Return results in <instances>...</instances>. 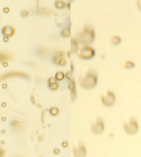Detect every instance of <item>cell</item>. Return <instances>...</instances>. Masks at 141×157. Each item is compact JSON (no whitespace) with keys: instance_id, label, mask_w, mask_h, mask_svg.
Segmentation results:
<instances>
[{"instance_id":"obj_16","label":"cell","mask_w":141,"mask_h":157,"mask_svg":"<svg viewBox=\"0 0 141 157\" xmlns=\"http://www.w3.org/2000/svg\"><path fill=\"white\" fill-rule=\"evenodd\" d=\"M134 67H135V64L133 62H131V61L126 62L125 65V68H126V69H131Z\"/></svg>"},{"instance_id":"obj_27","label":"cell","mask_w":141,"mask_h":157,"mask_svg":"<svg viewBox=\"0 0 141 157\" xmlns=\"http://www.w3.org/2000/svg\"><path fill=\"white\" fill-rule=\"evenodd\" d=\"M9 40V37H4V42H7Z\"/></svg>"},{"instance_id":"obj_25","label":"cell","mask_w":141,"mask_h":157,"mask_svg":"<svg viewBox=\"0 0 141 157\" xmlns=\"http://www.w3.org/2000/svg\"><path fill=\"white\" fill-rule=\"evenodd\" d=\"M137 5H138V9H139L140 11H141V0H140V1H138L137 2Z\"/></svg>"},{"instance_id":"obj_7","label":"cell","mask_w":141,"mask_h":157,"mask_svg":"<svg viewBox=\"0 0 141 157\" xmlns=\"http://www.w3.org/2000/svg\"><path fill=\"white\" fill-rule=\"evenodd\" d=\"M87 152L84 145L82 143H79L77 148L74 149V155L75 157H86Z\"/></svg>"},{"instance_id":"obj_26","label":"cell","mask_w":141,"mask_h":157,"mask_svg":"<svg viewBox=\"0 0 141 157\" xmlns=\"http://www.w3.org/2000/svg\"><path fill=\"white\" fill-rule=\"evenodd\" d=\"M4 12H9V8H5L4 9Z\"/></svg>"},{"instance_id":"obj_22","label":"cell","mask_w":141,"mask_h":157,"mask_svg":"<svg viewBox=\"0 0 141 157\" xmlns=\"http://www.w3.org/2000/svg\"><path fill=\"white\" fill-rule=\"evenodd\" d=\"M4 154H5V151L3 149L0 148V157H4Z\"/></svg>"},{"instance_id":"obj_8","label":"cell","mask_w":141,"mask_h":157,"mask_svg":"<svg viewBox=\"0 0 141 157\" xmlns=\"http://www.w3.org/2000/svg\"><path fill=\"white\" fill-rule=\"evenodd\" d=\"M12 77H22V78H27L28 75L26 74H25V73H21V72H11V73H6V74L5 75H3L2 76L0 77V80L6 79V78H12Z\"/></svg>"},{"instance_id":"obj_21","label":"cell","mask_w":141,"mask_h":157,"mask_svg":"<svg viewBox=\"0 0 141 157\" xmlns=\"http://www.w3.org/2000/svg\"><path fill=\"white\" fill-rule=\"evenodd\" d=\"M66 63H67V61H66V60H65V59H64V58H62L61 61H60V65L64 66V65H66Z\"/></svg>"},{"instance_id":"obj_13","label":"cell","mask_w":141,"mask_h":157,"mask_svg":"<svg viewBox=\"0 0 141 157\" xmlns=\"http://www.w3.org/2000/svg\"><path fill=\"white\" fill-rule=\"evenodd\" d=\"M55 6L56 7L57 9H63L65 7V4L63 2L61 1H57L55 2Z\"/></svg>"},{"instance_id":"obj_23","label":"cell","mask_w":141,"mask_h":157,"mask_svg":"<svg viewBox=\"0 0 141 157\" xmlns=\"http://www.w3.org/2000/svg\"><path fill=\"white\" fill-rule=\"evenodd\" d=\"M21 16H23V17H26V16H28V12H27V11H22V12H21Z\"/></svg>"},{"instance_id":"obj_10","label":"cell","mask_w":141,"mask_h":157,"mask_svg":"<svg viewBox=\"0 0 141 157\" xmlns=\"http://www.w3.org/2000/svg\"><path fill=\"white\" fill-rule=\"evenodd\" d=\"M69 89L70 90V92H71L72 99L74 100L75 98V96H76V93H75V84L74 80L70 81L69 84Z\"/></svg>"},{"instance_id":"obj_3","label":"cell","mask_w":141,"mask_h":157,"mask_svg":"<svg viewBox=\"0 0 141 157\" xmlns=\"http://www.w3.org/2000/svg\"><path fill=\"white\" fill-rule=\"evenodd\" d=\"M139 130V125L136 119L134 118H131L129 122L125 123L124 130L126 134L129 135H135L137 134Z\"/></svg>"},{"instance_id":"obj_5","label":"cell","mask_w":141,"mask_h":157,"mask_svg":"<svg viewBox=\"0 0 141 157\" xmlns=\"http://www.w3.org/2000/svg\"><path fill=\"white\" fill-rule=\"evenodd\" d=\"M95 54V50L91 47H84L80 50V56L82 59L89 60L94 57Z\"/></svg>"},{"instance_id":"obj_11","label":"cell","mask_w":141,"mask_h":157,"mask_svg":"<svg viewBox=\"0 0 141 157\" xmlns=\"http://www.w3.org/2000/svg\"><path fill=\"white\" fill-rule=\"evenodd\" d=\"M70 35V29L69 27H66L63 29L61 31H60V35L63 37H69Z\"/></svg>"},{"instance_id":"obj_15","label":"cell","mask_w":141,"mask_h":157,"mask_svg":"<svg viewBox=\"0 0 141 157\" xmlns=\"http://www.w3.org/2000/svg\"><path fill=\"white\" fill-rule=\"evenodd\" d=\"M64 78V74L61 72H57L56 74H55V79L56 80H62Z\"/></svg>"},{"instance_id":"obj_14","label":"cell","mask_w":141,"mask_h":157,"mask_svg":"<svg viewBox=\"0 0 141 157\" xmlns=\"http://www.w3.org/2000/svg\"><path fill=\"white\" fill-rule=\"evenodd\" d=\"M49 113H50V114L52 116H56L58 114L59 110L57 107H52L50 109Z\"/></svg>"},{"instance_id":"obj_9","label":"cell","mask_w":141,"mask_h":157,"mask_svg":"<svg viewBox=\"0 0 141 157\" xmlns=\"http://www.w3.org/2000/svg\"><path fill=\"white\" fill-rule=\"evenodd\" d=\"M15 33V29L13 27L11 26H6L3 27V29H2V34L4 35V37H12Z\"/></svg>"},{"instance_id":"obj_18","label":"cell","mask_w":141,"mask_h":157,"mask_svg":"<svg viewBox=\"0 0 141 157\" xmlns=\"http://www.w3.org/2000/svg\"><path fill=\"white\" fill-rule=\"evenodd\" d=\"M71 51L73 52H76L77 51V42L72 40L71 42Z\"/></svg>"},{"instance_id":"obj_1","label":"cell","mask_w":141,"mask_h":157,"mask_svg":"<svg viewBox=\"0 0 141 157\" xmlns=\"http://www.w3.org/2000/svg\"><path fill=\"white\" fill-rule=\"evenodd\" d=\"M98 82L97 75L94 73L89 72L87 74L83 77L80 81V85L83 88L87 89H91L95 87Z\"/></svg>"},{"instance_id":"obj_17","label":"cell","mask_w":141,"mask_h":157,"mask_svg":"<svg viewBox=\"0 0 141 157\" xmlns=\"http://www.w3.org/2000/svg\"><path fill=\"white\" fill-rule=\"evenodd\" d=\"M112 42L114 44H119L121 42V39H120V37H118V36H114L112 37Z\"/></svg>"},{"instance_id":"obj_24","label":"cell","mask_w":141,"mask_h":157,"mask_svg":"<svg viewBox=\"0 0 141 157\" xmlns=\"http://www.w3.org/2000/svg\"><path fill=\"white\" fill-rule=\"evenodd\" d=\"M66 77L67 78V79H70V78H71V73H70V72H67V73Z\"/></svg>"},{"instance_id":"obj_6","label":"cell","mask_w":141,"mask_h":157,"mask_svg":"<svg viewBox=\"0 0 141 157\" xmlns=\"http://www.w3.org/2000/svg\"><path fill=\"white\" fill-rule=\"evenodd\" d=\"M102 102L103 105L106 107H112V106L114 105L115 102V96L114 94V93L109 92L107 95L102 96Z\"/></svg>"},{"instance_id":"obj_19","label":"cell","mask_w":141,"mask_h":157,"mask_svg":"<svg viewBox=\"0 0 141 157\" xmlns=\"http://www.w3.org/2000/svg\"><path fill=\"white\" fill-rule=\"evenodd\" d=\"M59 85L57 83H54V84H51V85H49V88L51 90H56L57 88H58Z\"/></svg>"},{"instance_id":"obj_2","label":"cell","mask_w":141,"mask_h":157,"mask_svg":"<svg viewBox=\"0 0 141 157\" xmlns=\"http://www.w3.org/2000/svg\"><path fill=\"white\" fill-rule=\"evenodd\" d=\"M95 39V33L93 30L84 29L78 37V41L83 45L89 44L94 42Z\"/></svg>"},{"instance_id":"obj_20","label":"cell","mask_w":141,"mask_h":157,"mask_svg":"<svg viewBox=\"0 0 141 157\" xmlns=\"http://www.w3.org/2000/svg\"><path fill=\"white\" fill-rule=\"evenodd\" d=\"M54 83H56V79L55 78H50L49 79V84H54Z\"/></svg>"},{"instance_id":"obj_4","label":"cell","mask_w":141,"mask_h":157,"mask_svg":"<svg viewBox=\"0 0 141 157\" xmlns=\"http://www.w3.org/2000/svg\"><path fill=\"white\" fill-rule=\"evenodd\" d=\"M105 125L102 119L99 118L91 125V131L95 135H100L105 131Z\"/></svg>"},{"instance_id":"obj_12","label":"cell","mask_w":141,"mask_h":157,"mask_svg":"<svg viewBox=\"0 0 141 157\" xmlns=\"http://www.w3.org/2000/svg\"><path fill=\"white\" fill-rule=\"evenodd\" d=\"M61 60H62V58L60 57V55H55V56L53 57V58L52 62H53L54 64H55V65H60V61H61Z\"/></svg>"},{"instance_id":"obj_28","label":"cell","mask_w":141,"mask_h":157,"mask_svg":"<svg viewBox=\"0 0 141 157\" xmlns=\"http://www.w3.org/2000/svg\"><path fill=\"white\" fill-rule=\"evenodd\" d=\"M1 55H1V52H0V58H1Z\"/></svg>"}]
</instances>
